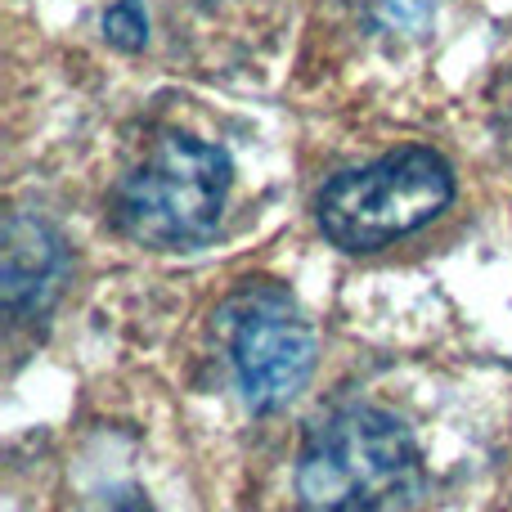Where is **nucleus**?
<instances>
[{
    "instance_id": "obj_1",
    "label": "nucleus",
    "mask_w": 512,
    "mask_h": 512,
    "mask_svg": "<svg viewBox=\"0 0 512 512\" xmlns=\"http://www.w3.org/2000/svg\"><path fill=\"white\" fill-rule=\"evenodd\" d=\"M423 490L427 472L418 441L387 409H333L301 445V512H414Z\"/></svg>"
},
{
    "instance_id": "obj_7",
    "label": "nucleus",
    "mask_w": 512,
    "mask_h": 512,
    "mask_svg": "<svg viewBox=\"0 0 512 512\" xmlns=\"http://www.w3.org/2000/svg\"><path fill=\"white\" fill-rule=\"evenodd\" d=\"M95 512H149V504H144V495L140 490H113V495H104L95 504Z\"/></svg>"
},
{
    "instance_id": "obj_2",
    "label": "nucleus",
    "mask_w": 512,
    "mask_h": 512,
    "mask_svg": "<svg viewBox=\"0 0 512 512\" xmlns=\"http://www.w3.org/2000/svg\"><path fill=\"white\" fill-rule=\"evenodd\" d=\"M234 185V162L221 144L171 131L122 176L113 194V221L131 243L153 252H180L212 239Z\"/></svg>"
},
{
    "instance_id": "obj_6",
    "label": "nucleus",
    "mask_w": 512,
    "mask_h": 512,
    "mask_svg": "<svg viewBox=\"0 0 512 512\" xmlns=\"http://www.w3.org/2000/svg\"><path fill=\"white\" fill-rule=\"evenodd\" d=\"M104 41L126 54L144 50V41H149V14H144L140 0H113L104 9Z\"/></svg>"
},
{
    "instance_id": "obj_3",
    "label": "nucleus",
    "mask_w": 512,
    "mask_h": 512,
    "mask_svg": "<svg viewBox=\"0 0 512 512\" xmlns=\"http://www.w3.org/2000/svg\"><path fill=\"white\" fill-rule=\"evenodd\" d=\"M454 203V167L436 149L382 153L369 167L342 171L315 203L319 230L342 252H382L432 225Z\"/></svg>"
},
{
    "instance_id": "obj_4",
    "label": "nucleus",
    "mask_w": 512,
    "mask_h": 512,
    "mask_svg": "<svg viewBox=\"0 0 512 512\" xmlns=\"http://www.w3.org/2000/svg\"><path fill=\"white\" fill-rule=\"evenodd\" d=\"M225 351L243 400L256 414L292 405L315 369V333L297 301L274 283H252L221 306Z\"/></svg>"
},
{
    "instance_id": "obj_5",
    "label": "nucleus",
    "mask_w": 512,
    "mask_h": 512,
    "mask_svg": "<svg viewBox=\"0 0 512 512\" xmlns=\"http://www.w3.org/2000/svg\"><path fill=\"white\" fill-rule=\"evenodd\" d=\"M68 279V252L63 239L41 216L14 212L0 239V297L14 319H36L54 306Z\"/></svg>"
}]
</instances>
